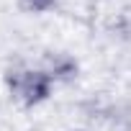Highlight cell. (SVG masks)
Returning a JSON list of instances; mask_svg holds the SVG:
<instances>
[{
  "mask_svg": "<svg viewBox=\"0 0 131 131\" xmlns=\"http://www.w3.org/2000/svg\"><path fill=\"white\" fill-rule=\"evenodd\" d=\"M67 131H88V128H67Z\"/></svg>",
  "mask_w": 131,
  "mask_h": 131,
  "instance_id": "obj_5",
  "label": "cell"
},
{
  "mask_svg": "<svg viewBox=\"0 0 131 131\" xmlns=\"http://www.w3.org/2000/svg\"><path fill=\"white\" fill-rule=\"evenodd\" d=\"M23 72H26V67H21V64H10V67H5V72H3V82H5V88H8V93H10L13 98L18 95Z\"/></svg>",
  "mask_w": 131,
  "mask_h": 131,
  "instance_id": "obj_3",
  "label": "cell"
},
{
  "mask_svg": "<svg viewBox=\"0 0 131 131\" xmlns=\"http://www.w3.org/2000/svg\"><path fill=\"white\" fill-rule=\"evenodd\" d=\"M54 88H57V82L51 80V75L44 67H26L16 100L23 108H36L54 95Z\"/></svg>",
  "mask_w": 131,
  "mask_h": 131,
  "instance_id": "obj_1",
  "label": "cell"
},
{
  "mask_svg": "<svg viewBox=\"0 0 131 131\" xmlns=\"http://www.w3.org/2000/svg\"><path fill=\"white\" fill-rule=\"evenodd\" d=\"M44 70L51 75V80L59 82H75L80 75V62L70 51H46L44 54Z\"/></svg>",
  "mask_w": 131,
  "mask_h": 131,
  "instance_id": "obj_2",
  "label": "cell"
},
{
  "mask_svg": "<svg viewBox=\"0 0 131 131\" xmlns=\"http://www.w3.org/2000/svg\"><path fill=\"white\" fill-rule=\"evenodd\" d=\"M18 3L28 13H49L59 5V0H18Z\"/></svg>",
  "mask_w": 131,
  "mask_h": 131,
  "instance_id": "obj_4",
  "label": "cell"
}]
</instances>
